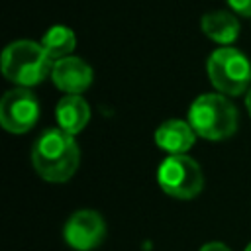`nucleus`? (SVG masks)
I'll list each match as a JSON object with an SVG mask.
<instances>
[{
    "mask_svg": "<svg viewBox=\"0 0 251 251\" xmlns=\"http://www.w3.org/2000/svg\"><path fill=\"white\" fill-rule=\"evenodd\" d=\"M206 71L210 82L220 94L239 96L251 86V63L241 51L233 47L216 49L208 57Z\"/></svg>",
    "mask_w": 251,
    "mask_h": 251,
    "instance_id": "20e7f679",
    "label": "nucleus"
},
{
    "mask_svg": "<svg viewBox=\"0 0 251 251\" xmlns=\"http://www.w3.org/2000/svg\"><path fill=\"white\" fill-rule=\"evenodd\" d=\"M106 235L104 218L94 210H76L63 227V237L75 251H90Z\"/></svg>",
    "mask_w": 251,
    "mask_h": 251,
    "instance_id": "0eeeda50",
    "label": "nucleus"
},
{
    "mask_svg": "<svg viewBox=\"0 0 251 251\" xmlns=\"http://www.w3.org/2000/svg\"><path fill=\"white\" fill-rule=\"evenodd\" d=\"M227 6L239 14V16H245V18H251V0H226Z\"/></svg>",
    "mask_w": 251,
    "mask_h": 251,
    "instance_id": "ddd939ff",
    "label": "nucleus"
},
{
    "mask_svg": "<svg viewBox=\"0 0 251 251\" xmlns=\"http://www.w3.org/2000/svg\"><path fill=\"white\" fill-rule=\"evenodd\" d=\"M75 45H76V37L73 29L67 25H53L41 37V47L53 61L69 57L75 51Z\"/></svg>",
    "mask_w": 251,
    "mask_h": 251,
    "instance_id": "f8f14e48",
    "label": "nucleus"
},
{
    "mask_svg": "<svg viewBox=\"0 0 251 251\" xmlns=\"http://www.w3.org/2000/svg\"><path fill=\"white\" fill-rule=\"evenodd\" d=\"M200 27L206 37L220 45H229L237 39L239 35V22L231 12L226 10H216L208 12L200 20Z\"/></svg>",
    "mask_w": 251,
    "mask_h": 251,
    "instance_id": "9b49d317",
    "label": "nucleus"
},
{
    "mask_svg": "<svg viewBox=\"0 0 251 251\" xmlns=\"http://www.w3.org/2000/svg\"><path fill=\"white\" fill-rule=\"evenodd\" d=\"M31 165L47 182L69 180L80 165V149L75 135L61 127L43 131L31 149Z\"/></svg>",
    "mask_w": 251,
    "mask_h": 251,
    "instance_id": "f257e3e1",
    "label": "nucleus"
},
{
    "mask_svg": "<svg viewBox=\"0 0 251 251\" xmlns=\"http://www.w3.org/2000/svg\"><path fill=\"white\" fill-rule=\"evenodd\" d=\"M53 59L41 43L20 39L10 43L2 53V75L18 86H35L53 71Z\"/></svg>",
    "mask_w": 251,
    "mask_h": 251,
    "instance_id": "7ed1b4c3",
    "label": "nucleus"
},
{
    "mask_svg": "<svg viewBox=\"0 0 251 251\" xmlns=\"http://www.w3.org/2000/svg\"><path fill=\"white\" fill-rule=\"evenodd\" d=\"M157 182L165 194L178 200H188L202 192L204 173L200 165L186 153L169 155L157 169Z\"/></svg>",
    "mask_w": 251,
    "mask_h": 251,
    "instance_id": "39448f33",
    "label": "nucleus"
},
{
    "mask_svg": "<svg viewBox=\"0 0 251 251\" xmlns=\"http://www.w3.org/2000/svg\"><path fill=\"white\" fill-rule=\"evenodd\" d=\"M153 137L157 147H161L169 155H182L194 145L196 131L184 120H167L157 127Z\"/></svg>",
    "mask_w": 251,
    "mask_h": 251,
    "instance_id": "1a4fd4ad",
    "label": "nucleus"
},
{
    "mask_svg": "<svg viewBox=\"0 0 251 251\" xmlns=\"http://www.w3.org/2000/svg\"><path fill=\"white\" fill-rule=\"evenodd\" d=\"M51 78L55 86L67 94H82L92 84V69L80 57H63L53 63Z\"/></svg>",
    "mask_w": 251,
    "mask_h": 251,
    "instance_id": "6e6552de",
    "label": "nucleus"
},
{
    "mask_svg": "<svg viewBox=\"0 0 251 251\" xmlns=\"http://www.w3.org/2000/svg\"><path fill=\"white\" fill-rule=\"evenodd\" d=\"M200 251H231V249H229L227 245L220 243V241H210V243L202 245V247H200Z\"/></svg>",
    "mask_w": 251,
    "mask_h": 251,
    "instance_id": "4468645a",
    "label": "nucleus"
},
{
    "mask_svg": "<svg viewBox=\"0 0 251 251\" xmlns=\"http://www.w3.org/2000/svg\"><path fill=\"white\" fill-rule=\"evenodd\" d=\"M245 106H247V112H249V116H251V86H249V90H247V94H245Z\"/></svg>",
    "mask_w": 251,
    "mask_h": 251,
    "instance_id": "2eb2a0df",
    "label": "nucleus"
},
{
    "mask_svg": "<svg viewBox=\"0 0 251 251\" xmlns=\"http://www.w3.org/2000/svg\"><path fill=\"white\" fill-rule=\"evenodd\" d=\"M245 251H251V243H249V245H247V247H245Z\"/></svg>",
    "mask_w": 251,
    "mask_h": 251,
    "instance_id": "dca6fc26",
    "label": "nucleus"
},
{
    "mask_svg": "<svg viewBox=\"0 0 251 251\" xmlns=\"http://www.w3.org/2000/svg\"><path fill=\"white\" fill-rule=\"evenodd\" d=\"M39 118V102L35 94L24 86L8 90L0 100V124L10 133L29 131Z\"/></svg>",
    "mask_w": 251,
    "mask_h": 251,
    "instance_id": "423d86ee",
    "label": "nucleus"
},
{
    "mask_svg": "<svg viewBox=\"0 0 251 251\" xmlns=\"http://www.w3.org/2000/svg\"><path fill=\"white\" fill-rule=\"evenodd\" d=\"M55 116H57L59 127L75 135L86 127L90 120V108L80 94H67L57 102Z\"/></svg>",
    "mask_w": 251,
    "mask_h": 251,
    "instance_id": "9d476101",
    "label": "nucleus"
},
{
    "mask_svg": "<svg viewBox=\"0 0 251 251\" xmlns=\"http://www.w3.org/2000/svg\"><path fill=\"white\" fill-rule=\"evenodd\" d=\"M237 108L226 94L220 92L200 94L188 108V124L196 135L208 141H222L231 137L237 129Z\"/></svg>",
    "mask_w": 251,
    "mask_h": 251,
    "instance_id": "f03ea898",
    "label": "nucleus"
}]
</instances>
